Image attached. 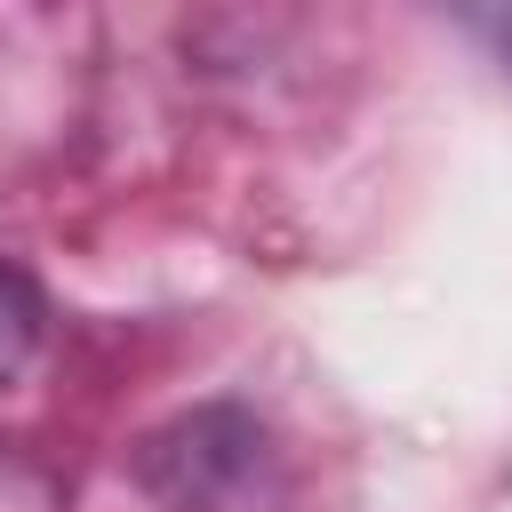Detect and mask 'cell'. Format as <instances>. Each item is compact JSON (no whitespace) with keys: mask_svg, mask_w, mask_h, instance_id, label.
Segmentation results:
<instances>
[{"mask_svg":"<svg viewBox=\"0 0 512 512\" xmlns=\"http://www.w3.org/2000/svg\"><path fill=\"white\" fill-rule=\"evenodd\" d=\"M32 344H40V296H32V280L16 264H0V384L24 376Z\"/></svg>","mask_w":512,"mask_h":512,"instance_id":"6da1fadb","label":"cell"},{"mask_svg":"<svg viewBox=\"0 0 512 512\" xmlns=\"http://www.w3.org/2000/svg\"><path fill=\"white\" fill-rule=\"evenodd\" d=\"M496 32H504V56H512V16H504V24H496Z\"/></svg>","mask_w":512,"mask_h":512,"instance_id":"7a4b0ae2","label":"cell"}]
</instances>
